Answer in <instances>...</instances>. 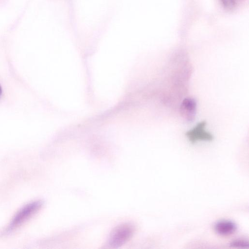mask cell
I'll list each match as a JSON object with an SVG mask.
<instances>
[{"mask_svg":"<svg viewBox=\"0 0 249 249\" xmlns=\"http://www.w3.org/2000/svg\"><path fill=\"white\" fill-rule=\"evenodd\" d=\"M135 229L131 223H124L115 227L108 237L107 245L118 248L126 243L133 235Z\"/></svg>","mask_w":249,"mask_h":249,"instance_id":"6da1fadb","label":"cell"},{"mask_svg":"<svg viewBox=\"0 0 249 249\" xmlns=\"http://www.w3.org/2000/svg\"><path fill=\"white\" fill-rule=\"evenodd\" d=\"M43 202L40 200L35 201L22 208L15 215L6 229V232H10L16 229L31 216L36 213L42 207Z\"/></svg>","mask_w":249,"mask_h":249,"instance_id":"7a4b0ae2","label":"cell"},{"mask_svg":"<svg viewBox=\"0 0 249 249\" xmlns=\"http://www.w3.org/2000/svg\"><path fill=\"white\" fill-rule=\"evenodd\" d=\"M205 125L206 123L201 122L186 133L191 142L194 143L198 141H211L213 139L212 135L205 130Z\"/></svg>","mask_w":249,"mask_h":249,"instance_id":"3957f363","label":"cell"},{"mask_svg":"<svg viewBox=\"0 0 249 249\" xmlns=\"http://www.w3.org/2000/svg\"><path fill=\"white\" fill-rule=\"evenodd\" d=\"M180 112L182 116L189 122L193 121L196 114V102L191 98L184 99L180 106Z\"/></svg>","mask_w":249,"mask_h":249,"instance_id":"277c9868","label":"cell"},{"mask_svg":"<svg viewBox=\"0 0 249 249\" xmlns=\"http://www.w3.org/2000/svg\"><path fill=\"white\" fill-rule=\"evenodd\" d=\"M214 230L218 235L228 236L233 234L236 231L237 225L231 220L222 219L215 223Z\"/></svg>","mask_w":249,"mask_h":249,"instance_id":"5b68a950","label":"cell"},{"mask_svg":"<svg viewBox=\"0 0 249 249\" xmlns=\"http://www.w3.org/2000/svg\"><path fill=\"white\" fill-rule=\"evenodd\" d=\"M230 246L233 248H249V243L248 240L243 239H237L230 243Z\"/></svg>","mask_w":249,"mask_h":249,"instance_id":"8992f818","label":"cell"},{"mask_svg":"<svg viewBox=\"0 0 249 249\" xmlns=\"http://www.w3.org/2000/svg\"><path fill=\"white\" fill-rule=\"evenodd\" d=\"M238 0H219L222 6L228 10H234L237 5Z\"/></svg>","mask_w":249,"mask_h":249,"instance_id":"52a82bcc","label":"cell"},{"mask_svg":"<svg viewBox=\"0 0 249 249\" xmlns=\"http://www.w3.org/2000/svg\"><path fill=\"white\" fill-rule=\"evenodd\" d=\"M1 92H2V89H1V87L0 86V95L1 94Z\"/></svg>","mask_w":249,"mask_h":249,"instance_id":"ba28073f","label":"cell"}]
</instances>
